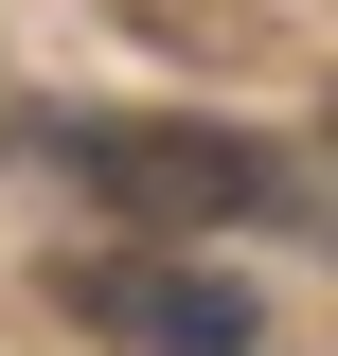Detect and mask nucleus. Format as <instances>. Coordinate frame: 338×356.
Wrapping results in <instances>:
<instances>
[{"label":"nucleus","mask_w":338,"mask_h":356,"mask_svg":"<svg viewBox=\"0 0 338 356\" xmlns=\"http://www.w3.org/2000/svg\"><path fill=\"white\" fill-rule=\"evenodd\" d=\"M72 321H107V339H143V356H250V285H214V267H178V250H89Z\"/></svg>","instance_id":"obj_2"},{"label":"nucleus","mask_w":338,"mask_h":356,"mask_svg":"<svg viewBox=\"0 0 338 356\" xmlns=\"http://www.w3.org/2000/svg\"><path fill=\"white\" fill-rule=\"evenodd\" d=\"M72 178H89V196H107L125 232H250L267 196H285V161H267L250 125H178V107L72 125Z\"/></svg>","instance_id":"obj_1"}]
</instances>
